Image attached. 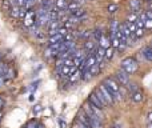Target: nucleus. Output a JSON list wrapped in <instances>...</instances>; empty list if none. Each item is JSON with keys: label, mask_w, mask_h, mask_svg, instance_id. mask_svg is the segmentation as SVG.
Returning <instances> with one entry per match:
<instances>
[{"label": "nucleus", "mask_w": 152, "mask_h": 128, "mask_svg": "<svg viewBox=\"0 0 152 128\" xmlns=\"http://www.w3.org/2000/svg\"><path fill=\"white\" fill-rule=\"evenodd\" d=\"M59 28H60V20H52L48 23V34L51 35H55L56 32L59 31Z\"/></svg>", "instance_id": "nucleus-7"}, {"label": "nucleus", "mask_w": 152, "mask_h": 128, "mask_svg": "<svg viewBox=\"0 0 152 128\" xmlns=\"http://www.w3.org/2000/svg\"><path fill=\"white\" fill-rule=\"evenodd\" d=\"M19 12H20V8H19L18 5H15V7H11V10H10V16H11V18L19 19Z\"/></svg>", "instance_id": "nucleus-19"}, {"label": "nucleus", "mask_w": 152, "mask_h": 128, "mask_svg": "<svg viewBox=\"0 0 152 128\" xmlns=\"http://www.w3.org/2000/svg\"><path fill=\"white\" fill-rule=\"evenodd\" d=\"M113 80L116 81L118 84H120V86H124L127 87L129 84V75H127L124 71L119 69L115 72V76H113Z\"/></svg>", "instance_id": "nucleus-3"}, {"label": "nucleus", "mask_w": 152, "mask_h": 128, "mask_svg": "<svg viewBox=\"0 0 152 128\" xmlns=\"http://www.w3.org/2000/svg\"><path fill=\"white\" fill-rule=\"evenodd\" d=\"M143 55L145 56V59H147V61H151L152 60V52H151V47L150 45H147V47L143 50Z\"/></svg>", "instance_id": "nucleus-20"}, {"label": "nucleus", "mask_w": 152, "mask_h": 128, "mask_svg": "<svg viewBox=\"0 0 152 128\" xmlns=\"http://www.w3.org/2000/svg\"><path fill=\"white\" fill-rule=\"evenodd\" d=\"M94 36H95V40H96V42H99V39L103 36V32H102V29H95V32H94Z\"/></svg>", "instance_id": "nucleus-26"}, {"label": "nucleus", "mask_w": 152, "mask_h": 128, "mask_svg": "<svg viewBox=\"0 0 152 128\" xmlns=\"http://www.w3.org/2000/svg\"><path fill=\"white\" fill-rule=\"evenodd\" d=\"M143 97H144V95H143L142 89H137V91H135L134 94H132V100H134L135 103H140L143 100Z\"/></svg>", "instance_id": "nucleus-15"}, {"label": "nucleus", "mask_w": 152, "mask_h": 128, "mask_svg": "<svg viewBox=\"0 0 152 128\" xmlns=\"http://www.w3.org/2000/svg\"><path fill=\"white\" fill-rule=\"evenodd\" d=\"M1 8H3V11H5V12H10V10H11V4H10V1H8V0H3V3H1Z\"/></svg>", "instance_id": "nucleus-24"}, {"label": "nucleus", "mask_w": 152, "mask_h": 128, "mask_svg": "<svg viewBox=\"0 0 152 128\" xmlns=\"http://www.w3.org/2000/svg\"><path fill=\"white\" fill-rule=\"evenodd\" d=\"M63 39H64V37L56 32L55 35H51V36H50V39H48V43H50V44H48V45L56 44V43H61V42H63Z\"/></svg>", "instance_id": "nucleus-10"}, {"label": "nucleus", "mask_w": 152, "mask_h": 128, "mask_svg": "<svg viewBox=\"0 0 152 128\" xmlns=\"http://www.w3.org/2000/svg\"><path fill=\"white\" fill-rule=\"evenodd\" d=\"M102 86H104V88L108 89V91L111 92V95L113 96V99H115V100H120V99H121L120 86H119V84L116 83V81L113 80L112 78H107L104 81H103Z\"/></svg>", "instance_id": "nucleus-1"}, {"label": "nucleus", "mask_w": 152, "mask_h": 128, "mask_svg": "<svg viewBox=\"0 0 152 128\" xmlns=\"http://www.w3.org/2000/svg\"><path fill=\"white\" fill-rule=\"evenodd\" d=\"M144 28H145V29H151V28H152V20H145Z\"/></svg>", "instance_id": "nucleus-30"}, {"label": "nucleus", "mask_w": 152, "mask_h": 128, "mask_svg": "<svg viewBox=\"0 0 152 128\" xmlns=\"http://www.w3.org/2000/svg\"><path fill=\"white\" fill-rule=\"evenodd\" d=\"M99 47L103 48V50H105V48L111 47V44H110V37H107L105 35H103V36L99 39Z\"/></svg>", "instance_id": "nucleus-12"}, {"label": "nucleus", "mask_w": 152, "mask_h": 128, "mask_svg": "<svg viewBox=\"0 0 152 128\" xmlns=\"http://www.w3.org/2000/svg\"><path fill=\"white\" fill-rule=\"evenodd\" d=\"M23 23L26 27H32L36 21V11L35 10H28L26 12V16L23 18Z\"/></svg>", "instance_id": "nucleus-5"}, {"label": "nucleus", "mask_w": 152, "mask_h": 128, "mask_svg": "<svg viewBox=\"0 0 152 128\" xmlns=\"http://www.w3.org/2000/svg\"><path fill=\"white\" fill-rule=\"evenodd\" d=\"M113 128H121V126L119 127V121H116V123H115V126H113Z\"/></svg>", "instance_id": "nucleus-37"}, {"label": "nucleus", "mask_w": 152, "mask_h": 128, "mask_svg": "<svg viewBox=\"0 0 152 128\" xmlns=\"http://www.w3.org/2000/svg\"><path fill=\"white\" fill-rule=\"evenodd\" d=\"M3 105H4V100H3V97L0 96V111L3 110Z\"/></svg>", "instance_id": "nucleus-34"}, {"label": "nucleus", "mask_w": 152, "mask_h": 128, "mask_svg": "<svg viewBox=\"0 0 152 128\" xmlns=\"http://www.w3.org/2000/svg\"><path fill=\"white\" fill-rule=\"evenodd\" d=\"M40 111H42V107H40V105H36V108H34V112L35 113H39Z\"/></svg>", "instance_id": "nucleus-33"}, {"label": "nucleus", "mask_w": 152, "mask_h": 128, "mask_svg": "<svg viewBox=\"0 0 152 128\" xmlns=\"http://www.w3.org/2000/svg\"><path fill=\"white\" fill-rule=\"evenodd\" d=\"M80 8V3L77 1V0H72V1H69L68 4H67V8L66 10H68L69 12H74V11H76V10H79Z\"/></svg>", "instance_id": "nucleus-13"}, {"label": "nucleus", "mask_w": 152, "mask_h": 128, "mask_svg": "<svg viewBox=\"0 0 152 128\" xmlns=\"http://www.w3.org/2000/svg\"><path fill=\"white\" fill-rule=\"evenodd\" d=\"M66 1H67V3H69V1H72V0H66Z\"/></svg>", "instance_id": "nucleus-40"}, {"label": "nucleus", "mask_w": 152, "mask_h": 128, "mask_svg": "<svg viewBox=\"0 0 152 128\" xmlns=\"http://www.w3.org/2000/svg\"><path fill=\"white\" fill-rule=\"evenodd\" d=\"M113 55H115V50H113L112 47H108V48H105V50H104V59H105V61L112 60Z\"/></svg>", "instance_id": "nucleus-14"}, {"label": "nucleus", "mask_w": 152, "mask_h": 128, "mask_svg": "<svg viewBox=\"0 0 152 128\" xmlns=\"http://www.w3.org/2000/svg\"><path fill=\"white\" fill-rule=\"evenodd\" d=\"M95 43L94 42H86L84 43V52H86V55H89V53H94V51H95Z\"/></svg>", "instance_id": "nucleus-11"}, {"label": "nucleus", "mask_w": 152, "mask_h": 128, "mask_svg": "<svg viewBox=\"0 0 152 128\" xmlns=\"http://www.w3.org/2000/svg\"><path fill=\"white\" fill-rule=\"evenodd\" d=\"M88 103H89V104H92L94 107H96V108H99V110H102V111H103V108H105V104L99 99V97H97V95L95 94V92H92V94L89 95Z\"/></svg>", "instance_id": "nucleus-6"}, {"label": "nucleus", "mask_w": 152, "mask_h": 128, "mask_svg": "<svg viewBox=\"0 0 152 128\" xmlns=\"http://www.w3.org/2000/svg\"><path fill=\"white\" fill-rule=\"evenodd\" d=\"M134 35L136 37H142L144 35V28H136V31L134 32Z\"/></svg>", "instance_id": "nucleus-27"}, {"label": "nucleus", "mask_w": 152, "mask_h": 128, "mask_svg": "<svg viewBox=\"0 0 152 128\" xmlns=\"http://www.w3.org/2000/svg\"><path fill=\"white\" fill-rule=\"evenodd\" d=\"M126 26H127V28H128L129 34H134V32L136 31V24H135V23H129V21H126Z\"/></svg>", "instance_id": "nucleus-21"}, {"label": "nucleus", "mask_w": 152, "mask_h": 128, "mask_svg": "<svg viewBox=\"0 0 152 128\" xmlns=\"http://www.w3.org/2000/svg\"><path fill=\"white\" fill-rule=\"evenodd\" d=\"M3 78H4V80H5V79H13V78H15V71H13V69H7V72L4 73V76H3Z\"/></svg>", "instance_id": "nucleus-23"}, {"label": "nucleus", "mask_w": 152, "mask_h": 128, "mask_svg": "<svg viewBox=\"0 0 152 128\" xmlns=\"http://www.w3.org/2000/svg\"><path fill=\"white\" fill-rule=\"evenodd\" d=\"M1 116H3V113H1V112H0V120H1Z\"/></svg>", "instance_id": "nucleus-39"}, {"label": "nucleus", "mask_w": 152, "mask_h": 128, "mask_svg": "<svg viewBox=\"0 0 152 128\" xmlns=\"http://www.w3.org/2000/svg\"><path fill=\"white\" fill-rule=\"evenodd\" d=\"M137 20V16H136V13H129L128 16H127V21H129V23H135V21Z\"/></svg>", "instance_id": "nucleus-25"}, {"label": "nucleus", "mask_w": 152, "mask_h": 128, "mask_svg": "<svg viewBox=\"0 0 152 128\" xmlns=\"http://www.w3.org/2000/svg\"><path fill=\"white\" fill-rule=\"evenodd\" d=\"M151 116H152V113H151V112H148V115H147V120H148V123H151Z\"/></svg>", "instance_id": "nucleus-35"}, {"label": "nucleus", "mask_w": 152, "mask_h": 128, "mask_svg": "<svg viewBox=\"0 0 152 128\" xmlns=\"http://www.w3.org/2000/svg\"><path fill=\"white\" fill-rule=\"evenodd\" d=\"M139 69V64L134 58H126L121 61V71L127 73V75H134Z\"/></svg>", "instance_id": "nucleus-2"}, {"label": "nucleus", "mask_w": 152, "mask_h": 128, "mask_svg": "<svg viewBox=\"0 0 152 128\" xmlns=\"http://www.w3.org/2000/svg\"><path fill=\"white\" fill-rule=\"evenodd\" d=\"M87 1H92V0H87Z\"/></svg>", "instance_id": "nucleus-42"}, {"label": "nucleus", "mask_w": 152, "mask_h": 128, "mask_svg": "<svg viewBox=\"0 0 152 128\" xmlns=\"http://www.w3.org/2000/svg\"><path fill=\"white\" fill-rule=\"evenodd\" d=\"M36 126H37L36 121H29V123L26 126V128H36Z\"/></svg>", "instance_id": "nucleus-32"}, {"label": "nucleus", "mask_w": 152, "mask_h": 128, "mask_svg": "<svg viewBox=\"0 0 152 128\" xmlns=\"http://www.w3.org/2000/svg\"><path fill=\"white\" fill-rule=\"evenodd\" d=\"M97 92H99V95L102 96V99L105 102V104H113V102H115V99H113V96L111 95V92L108 91V89L104 88V86H99V88L96 89Z\"/></svg>", "instance_id": "nucleus-4"}, {"label": "nucleus", "mask_w": 152, "mask_h": 128, "mask_svg": "<svg viewBox=\"0 0 152 128\" xmlns=\"http://www.w3.org/2000/svg\"><path fill=\"white\" fill-rule=\"evenodd\" d=\"M111 43H112V44H111V47H112L113 50H116V48L119 47V44H120V40H119L116 36H113V37H111Z\"/></svg>", "instance_id": "nucleus-22"}, {"label": "nucleus", "mask_w": 152, "mask_h": 128, "mask_svg": "<svg viewBox=\"0 0 152 128\" xmlns=\"http://www.w3.org/2000/svg\"><path fill=\"white\" fill-rule=\"evenodd\" d=\"M144 1H151V0H144Z\"/></svg>", "instance_id": "nucleus-41"}, {"label": "nucleus", "mask_w": 152, "mask_h": 128, "mask_svg": "<svg viewBox=\"0 0 152 128\" xmlns=\"http://www.w3.org/2000/svg\"><path fill=\"white\" fill-rule=\"evenodd\" d=\"M81 78V71L80 69H77V71H75L74 73H72L71 76H68V80H69V83H76V81L79 80V79Z\"/></svg>", "instance_id": "nucleus-16"}, {"label": "nucleus", "mask_w": 152, "mask_h": 128, "mask_svg": "<svg viewBox=\"0 0 152 128\" xmlns=\"http://www.w3.org/2000/svg\"><path fill=\"white\" fill-rule=\"evenodd\" d=\"M128 5H129V8H131L132 13H137L142 10V3H140V0H129Z\"/></svg>", "instance_id": "nucleus-8"}, {"label": "nucleus", "mask_w": 152, "mask_h": 128, "mask_svg": "<svg viewBox=\"0 0 152 128\" xmlns=\"http://www.w3.org/2000/svg\"><path fill=\"white\" fill-rule=\"evenodd\" d=\"M107 10H108V12H110V13H113V12H116V11H118V5H116V4H110Z\"/></svg>", "instance_id": "nucleus-28"}, {"label": "nucleus", "mask_w": 152, "mask_h": 128, "mask_svg": "<svg viewBox=\"0 0 152 128\" xmlns=\"http://www.w3.org/2000/svg\"><path fill=\"white\" fill-rule=\"evenodd\" d=\"M36 128H43V126H42V124H39V123H37V126H36Z\"/></svg>", "instance_id": "nucleus-38"}, {"label": "nucleus", "mask_w": 152, "mask_h": 128, "mask_svg": "<svg viewBox=\"0 0 152 128\" xmlns=\"http://www.w3.org/2000/svg\"><path fill=\"white\" fill-rule=\"evenodd\" d=\"M127 87H128V89H129V91H132V94H134L135 91H137V89H139V88H137V86H136V84H135V83H129Z\"/></svg>", "instance_id": "nucleus-29"}, {"label": "nucleus", "mask_w": 152, "mask_h": 128, "mask_svg": "<svg viewBox=\"0 0 152 128\" xmlns=\"http://www.w3.org/2000/svg\"><path fill=\"white\" fill-rule=\"evenodd\" d=\"M71 16H74V18H76V19H79V20H80V18H83V16H86V10L80 7V8H79V10L74 11V12L71 13Z\"/></svg>", "instance_id": "nucleus-17"}, {"label": "nucleus", "mask_w": 152, "mask_h": 128, "mask_svg": "<svg viewBox=\"0 0 152 128\" xmlns=\"http://www.w3.org/2000/svg\"><path fill=\"white\" fill-rule=\"evenodd\" d=\"M67 4H68V3H67L66 0H56V1H55V7L58 8L59 11H64V10H66Z\"/></svg>", "instance_id": "nucleus-18"}, {"label": "nucleus", "mask_w": 152, "mask_h": 128, "mask_svg": "<svg viewBox=\"0 0 152 128\" xmlns=\"http://www.w3.org/2000/svg\"><path fill=\"white\" fill-rule=\"evenodd\" d=\"M26 12H27L26 8H20V12H19V19H23L24 16H26Z\"/></svg>", "instance_id": "nucleus-31"}, {"label": "nucleus", "mask_w": 152, "mask_h": 128, "mask_svg": "<svg viewBox=\"0 0 152 128\" xmlns=\"http://www.w3.org/2000/svg\"><path fill=\"white\" fill-rule=\"evenodd\" d=\"M4 86V78H0V87Z\"/></svg>", "instance_id": "nucleus-36"}, {"label": "nucleus", "mask_w": 152, "mask_h": 128, "mask_svg": "<svg viewBox=\"0 0 152 128\" xmlns=\"http://www.w3.org/2000/svg\"><path fill=\"white\" fill-rule=\"evenodd\" d=\"M75 71H76V67H74V65H63V67L60 68V73L63 76H66V78L71 76Z\"/></svg>", "instance_id": "nucleus-9"}]
</instances>
